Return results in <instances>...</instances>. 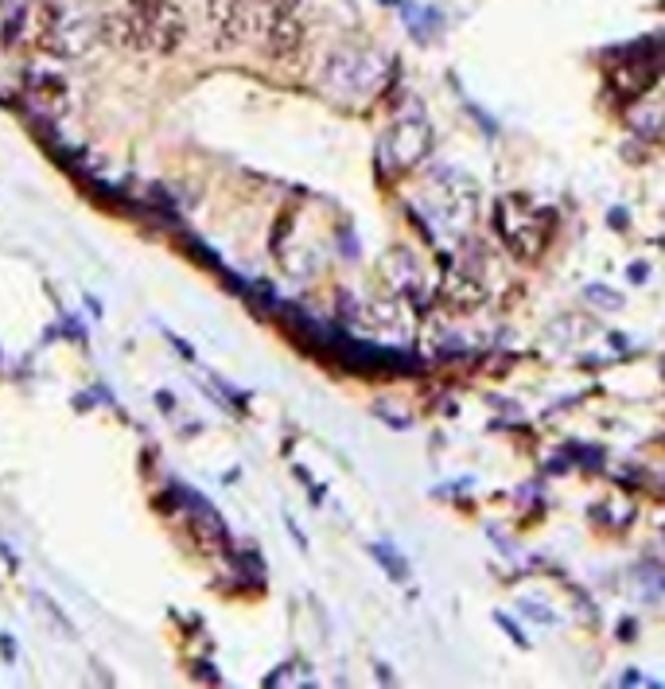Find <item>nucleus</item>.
<instances>
[{
  "label": "nucleus",
  "instance_id": "f257e3e1",
  "mask_svg": "<svg viewBox=\"0 0 665 689\" xmlns=\"http://www.w3.org/2000/svg\"><path fill=\"white\" fill-rule=\"evenodd\" d=\"M498 230L506 238V250L522 261H537L549 246V234H553V215L533 207L529 199L514 195V199H502L498 203Z\"/></svg>",
  "mask_w": 665,
  "mask_h": 689
},
{
  "label": "nucleus",
  "instance_id": "f03ea898",
  "mask_svg": "<svg viewBox=\"0 0 665 689\" xmlns=\"http://www.w3.org/2000/svg\"><path fill=\"white\" fill-rule=\"evenodd\" d=\"M385 63L382 55L374 51H358V47H343V51H331V59L323 63V86L331 94H343V98H354V94H374L385 78Z\"/></svg>",
  "mask_w": 665,
  "mask_h": 689
},
{
  "label": "nucleus",
  "instance_id": "7ed1b4c3",
  "mask_svg": "<svg viewBox=\"0 0 665 689\" xmlns=\"http://www.w3.org/2000/svg\"><path fill=\"white\" fill-rule=\"evenodd\" d=\"M432 148V125L424 117H401L393 129H389V141H385V160L393 168H413L424 160V152Z\"/></svg>",
  "mask_w": 665,
  "mask_h": 689
},
{
  "label": "nucleus",
  "instance_id": "20e7f679",
  "mask_svg": "<svg viewBox=\"0 0 665 689\" xmlns=\"http://www.w3.org/2000/svg\"><path fill=\"white\" fill-rule=\"evenodd\" d=\"M440 300L448 304V312H475L487 300V285L471 273H452L440 285Z\"/></svg>",
  "mask_w": 665,
  "mask_h": 689
},
{
  "label": "nucleus",
  "instance_id": "39448f33",
  "mask_svg": "<svg viewBox=\"0 0 665 689\" xmlns=\"http://www.w3.org/2000/svg\"><path fill=\"white\" fill-rule=\"evenodd\" d=\"M183 36H187L183 16L175 12L172 4H164L160 16L152 20V47H156V51H175V47L183 43Z\"/></svg>",
  "mask_w": 665,
  "mask_h": 689
},
{
  "label": "nucleus",
  "instance_id": "423d86ee",
  "mask_svg": "<svg viewBox=\"0 0 665 689\" xmlns=\"http://www.w3.org/2000/svg\"><path fill=\"white\" fill-rule=\"evenodd\" d=\"M588 300H592V304H603V312H619V308H623V296L615 289H603V285H592V289H588Z\"/></svg>",
  "mask_w": 665,
  "mask_h": 689
},
{
  "label": "nucleus",
  "instance_id": "0eeeda50",
  "mask_svg": "<svg viewBox=\"0 0 665 689\" xmlns=\"http://www.w3.org/2000/svg\"><path fill=\"white\" fill-rule=\"evenodd\" d=\"M35 604H39L43 612H51V623H55V627H63L67 635H74V623H70V619L63 616V612H59V608H55V604H51V600L43 596V592H35Z\"/></svg>",
  "mask_w": 665,
  "mask_h": 689
},
{
  "label": "nucleus",
  "instance_id": "6e6552de",
  "mask_svg": "<svg viewBox=\"0 0 665 689\" xmlns=\"http://www.w3.org/2000/svg\"><path fill=\"white\" fill-rule=\"evenodd\" d=\"M164 4H168V0H129V8H133V12H140L148 24L160 16V8H164Z\"/></svg>",
  "mask_w": 665,
  "mask_h": 689
},
{
  "label": "nucleus",
  "instance_id": "1a4fd4ad",
  "mask_svg": "<svg viewBox=\"0 0 665 689\" xmlns=\"http://www.w3.org/2000/svg\"><path fill=\"white\" fill-rule=\"evenodd\" d=\"M0 647H4V658H8V662L16 658V643H12V635H0Z\"/></svg>",
  "mask_w": 665,
  "mask_h": 689
}]
</instances>
